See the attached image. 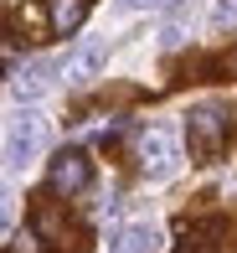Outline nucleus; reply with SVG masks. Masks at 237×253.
Listing matches in <instances>:
<instances>
[{
  "mask_svg": "<svg viewBox=\"0 0 237 253\" xmlns=\"http://www.w3.org/2000/svg\"><path fill=\"white\" fill-rule=\"evenodd\" d=\"M41 140H47V124H41L36 109H16V114H10V124H5V170H10V176L36 160Z\"/></svg>",
  "mask_w": 237,
  "mask_h": 253,
  "instance_id": "f257e3e1",
  "label": "nucleus"
},
{
  "mask_svg": "<svg viewBox=\"0 0 237 253\" xmlns=\"http://www.w3.org/2000/svg\"><path fill=\"white\" fill-rule=\"evenodd\" d=\"M47 181H52V191H57V197H77V191H88V181H93L88 155H83V150H57Z\"/></svg>",
  "mask_w": 237,
  "mask_h": 253,
  "instance_id": "7ed1b4c3",
  "label": "nucleus"
},
{
  "mask_svg": "<svg viewBox=\"0 0 237 253\" xmlns=\"http://www.w3.org/2000/svg\"><path fill=\"white\" fill-rule=\"evenodd\" d=\"M83 16H88V5H83V0H52V26H57V31L83 26Z\"/></svg>",
  "mask_w": 237,
  "mask_h": 253,
  "instance_id": "1a4fd4ad",
  "label": "nucleus"
},
{
  "mask_svg": "<svg viewBox=\"0 0 237 253\" xmlns=\"http://www.w3.org/2000/svg\"><path fill=\"white\" fill-rule=\"evenodd\" d=\"M206 21H211V31H237V0H217Z\"/></svg>",
  "mask_w": 237,
  "mask_h": 253,
  "instance_id": "9d476101",
  "label": "nucleus"
},
{
  "mask_svg": "<svg viewBox=\"0 0 237 253\" xmlns=\"http://www.w3.org/2000/svg\"><path fill=\"white\" fill-rule=\"evenodd\" d=\"M124 10H170V5H180V0H119Z\"/></svg>",
  "mask_w": 237,
  "mask_h": 253,
  "instance_id": "9b49d317",
  "label": "nucleus"
},
{
  "mask_svg": "<svg viewBox=\"0 0 237 253\" xmlns=\"http://www.w3.org/2000/svg\"><path fill=\"white\" fill-rule=\"evenodd\" d=\"M191 31H196V0H180V5H170L165 21H160V47H180Z\"/></svg>",
  "mask_w": 237,
  "mask_h": 253,
  "instance_id": "423d86ee",
  "label": "nucleus"
},
{
  "mask_svg": "<svg viewBox=\"0 0 237 253\" xmlns=\"http://www.w3.org/2000/svg\"><path fill=\"white\" fill-rule=\"evenodd\" d=\"M155 248H160V227L155 222H134L108 243V253H155Z\"/></svg>",
  "mask_w": 237,
  "mask_h": 253,
  "instance_id": "0eeeda50",
  "label": "nucleus"
},
{
  "mask_svg": "<svg viewBox=\"0 0 237 253\" xmlns=\"http://www.w3.org/2000/svg\"><path fill=\"white\" fill-rule=\"evenodd\" d=\"M191 140H196L201 155H217L222 140H227V124H222V114H217V109H196V114H191Z\"/></svg>",
  "mask_w": 237,
  "mask_h": 253,
  "instance_id": "39448f33",
  "label": "nucleus"
},
{
  "mask_svg": "<svg viewBox=\"0 0 237 253\" xmlns=\"http://www.w3.org/2000/svg\"><path fill=\"white\" fill-rule=\"evenodd\" d=\"M103 57H108V42H103V37H88L83 47H77V52L62 62V78H67V88H83V83H93V78L103 73Z\"/></svg>",
  "mask_w": 237,
  "mask_h": 253,
  "instance_id": "20e7f679",
  "label": "nucleus"
},
{
  "mask_svg": "<svg viewBox=\"0 0 237 253\" xmlns=\"http://www.w3.org/2000/svg\"><path fill=\"white\" fill-rule=\"evenodd\" d=\"M175 166H180V145H175L170 129H150V134H139V170H144L150 181L175 176Z\"/></svg>",
  "mask_w": 237,
  "mask_h": 253,
  "instance_id": "f03ea898",
  "label": "nucleus"
},
{
  "mask_svg": "<svg viewBox=\"0 0 237 253\" xmlns=\"http://www.w3.org/2000/svg\"><path fill=\"white\" fill-rule=\"evenodd\" d=\"M41 78H47V62H31L10 73V98H36L41 93Z\"/></svg>",
  "mask_w": 237,
  "mask_h": 253,
  "instance_id": "6e6552de",
  "label": "nucleus"
}]
</instances>
